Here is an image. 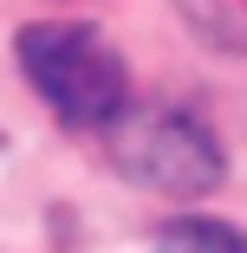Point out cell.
<instances>
[{
    "label": "cell",
    "instance_id": "cell-3",
    "mask_svg": "<svg viewBox=\"0 0 247 253\" xmlns=\"http://www.w3.org/2000/svg\"><path fill=\"white\" fill-rule=\"evenodd\" d=\"M156 253H247V234L208 214H182L156 234Z\"/></svg>",
    "mask_w": 247,
    "mask_h": 253
},
{
    "label": "cell",
    "instance_id": "cell-1",
    "mask_svg": "<svg viewBox=\"0 0 247 253\" xmlns=\"http://www.w3.org/2000/svg\"><path fill=\"white\" fill-rule=\"evenodd\" d=\"M20 72H26V84L65 124L111 130L130 111L124 59L111 52V39L98 26H78V20H39V26H26L20 33Z\"/></svg>",
    "mask_w": 247,
    "mask_h": 253
},
{
    "label": "cell",
    "instance_id": "cell-2",
    "mask_svg": "<svg viewBox=\"0 0 247 253\" xmlns=\"http://www.w3.org/2000/svg\"><path fill=\"white\" fill-rule=\"evenodd\" d=\"M111 149L130 182H150L163 195H202L221 182V156L215 143L195 130L189 117H163V111H124L111 124Z\"/></svg>",
    "mask_w": 247,
    "mask_h": 253
}]
</instances>
